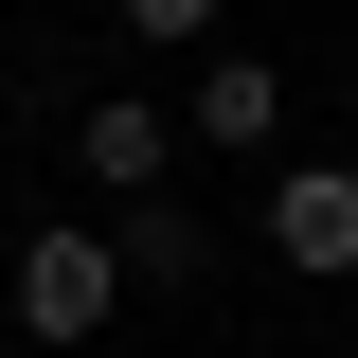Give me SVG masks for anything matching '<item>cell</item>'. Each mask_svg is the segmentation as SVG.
Segmentation results:
<instances>
[{"label": "cell", "instance_id": "6da1fadb", "mask_svg": "<svg viewBox=\"0 0 358 358\" xmlns=\"http://www.w3.org/2000/svg\"><path fill=\"white\" fill-rule=\"evenodd\" d=\"M108 322H126V251L72 233V215H36L18 233V341H108Z\"/></svg>", "mask_w": 358, "mask_h": 358}, {"label": "cell", "instance_id": "7a4b0ae2", "mask_svg": "<svg viewBox=\"0 0 358 358\" xmlns=\"http://www.w3.org/2000/svg\"><path fill=\"white\" fill-rule=\"evenodd\" d=\"M251 233H268V268H305V287H341V268H358V162H268Z\"/></svg>", "mask_w": 358, "mask_h": 358}, {"label": "cell", "instance_id": "3957f363", "mask_svg": "<svg viewBox=\"0 0 358 358\" xmlns=\"http://www.w3.org/2000/svg\"><path fill=\"white\" fill-rule=\"evenodd\" d=\"M162 162H179V126L143 108V90H90L72 108V179L90 197H162Z\"/></svg>", "mask_w": 358, "mask_h": 358}, {"label": "cell", "instance_id": "277c9868", "mask_svg": "<svg viewBox=\"0 0 358 358\" xmlns=\"http://www.w3.org/2000/svg\"><path fill=\"white\" fill-rule=\"evenodd\" d=\"M197 143L268 162V143H287V72H268V54H215V72H197Z\"/></svg>", "mask_w": 358, "mask_h": 358}, {"label": "cell", "instance_id": "5b68a950", "mask_svg": "<svg viewBox=\"0 0 358 358\" xmlns=\"http://www.w3.org/2000/svg\"><path fill=\"white\" fill-rule=\"evenodd\" d=\"M108 251H126V287H197V268H215V233L179 215V197H126V215H108Z\"/></svg>", "mask_w": 358, "mask_h": 358}, {"label": "cell", "instance_id": "8992f818", "mask_svg": "<svg viewBox=\"0 0 358 358\" xmlns=\"http://www.w3.org/2000/svg\"><path fill=\"white\" fill-rule=\"evenodd\" d=\"M108 18H126L143 54H197V36H215V18H233V0H108Z\"/></svg>", "mask_w": 358, "mask_h": 358}, {"label": "cell", "instance_id": "52a82bcc", "mask_svg": "<svg viewBox=\"0 0 358 358\" xmlns=\"http://www.w3.org/2000/svg\"><path fill=\"white\" fill-rule=\"evenodd\" d=\"M0 358H18V322H0Z\"/></svg>", "mask_w": 358, "mask_h": 358}]
</instances>
